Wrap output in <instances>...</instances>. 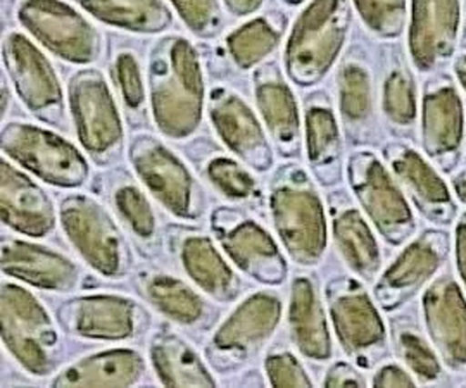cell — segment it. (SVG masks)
I'll return each mask as SVG.
<instances>
[{"instance_id": "cell-41", "label": "cell", "mask_w": 466, "mask_h": 388, "mask_svg": "<svg viewBox=\"0 0 466 388\" xmlns=\"http://www.w3.org/2000/svg\"><path fill=\"white\" fill-rule=\"evenodd\" d=\"M454 75H456V78L460 80V84L466 90V52L460 54L454 59Z\"/></svg>"}, {"instance_id": "cell-30", "label": "cell", "mask_w": 466, "mask_h": 388, "mask_svg": "<svg viewBox=\"0 0 466 388\" xmlns=\"http://www.w3.org/2000/svg\"><path fill=\"white\" fill-rule=\"evenodd\" d=\"M396 351L404 364L415 373L421 382H433L441 374V364L437 355L418 333L415 328L404 326L396 330Z\"/></svg>"}, {"instance_id": "cell-27", "label": "cell", "mask_w": 466, "mask_h": 388, "mask_svg": "<svg viewBox=\"0 0 466 388\" xmlns=\"http://www.w3.org/2000/svg\"><path fill=\"white\" fill-rule=\"evenodd\" d=\"M339 102L344 119L356 124L371 114V76L360 63H346L339 73Z\"/></svg>"}, {"instance_id": "cell-35", "label": "cell", "mask_w": 466, "mask_h": 388, "mask_svg": "<svg viewBox=\"0 0 466 388\" xmlns=\"http://www.w3.org/2000/svg\"><path fill=\"white\" fill-rule=\"evenodd\" d=\"M187 23L199 36H215L221 26V11L218 0H171Z\"/></svg>"}, {"instance_id": "cell-25", "label": "cell", "mask_w": 466, "mask_h": 388, "mask_svg": "<svg viewBox=\"0 0 466 388\" xmlns=\"http://www.w3.org/2000/svg\"><path fill=\"white\" fill-rule=\"evenodd\" d=\"M107 190L119 218L132 228L138 238H152L156 234V218L146 195L135 185L130 174L125 171L115 173Z\"/></svg>"}, {"instance_id": "cell-13", "label": "cell", "mask_w": 466, "mask_h": 388, "mask_svg": "<svg viewBox=\"0 0 466 388\" xmlns=\"http://www.w3.org/2000/svg\"><path fill=\"white\" fill-rule=\"evenodd\" d=\"M460 30V0H411L410 51L420 71L452 57Z\"/></svg>"}, {"instance_id": "cell-8", "label": "cell", "mask_w": 466, "mask_h": 388, "mask_svg": "<svg viewBox=\"0 0 466 388\" xmlns=\"http://www.w3.org/2000/svg\"><path fill=\"white\" fill-rule=\"evenodd\" d=\"M4 63L17 94L36 118L65 126V101L47 57L21 34L4 38Z\"/></svg>"}, {"instance_id": "cell-17", "label": "cell", "mask_w": 466, "mask_h": 388, "mask_svg": "<svg viewBox=\"0 0 466 388\" xmlns=\"http://www.w3.org/2000/svg\"><path fill=\"white\" fill-rule=\"evenodd\" d=\"M256 99L279 154L282 157H298L300 153L299 111L277 63H268L258 69Z\"/></svg>"}, {"instance_id": "cell-32", "label": "cell", "mask_w": 466, "mask_h": 388, "mask_svg": "<svg viewBox=\"0 0 466 388\" xmlns=\"http://www.w3.org/2000/svg\"><path fill=\"white\" fill-rule=\"evenodd\" d=\"M368 28L382 38H394L406 21V0H354Z\"/></svg>"}, {"instance_id": "cell-31", "label": "cell", "mask_w": 466, "mask_h": 388, "mask_svg": "<svg viewBox=\"0 0 466 388\" xmlns=\"http://www.w3.org/2000/svg\"><path fill=\"white\" fill-rule=\"evenodd\" d=\"M147 295L159 305L161 309H165L167 313L175 314V320L190 321L199 320L202 305L200 301L184 285H180L175 280L169 278H159V280H152L147 284Z\"/></svg>"}, {"instance_id": "cell-15", "label": "cell", "mask_w": 466, "mask_h": 388, "mask_svg": "<svg viewBox=\"0 0 466 388\" xmlns=\"http://www.w3.org/2000/svg\"><path fill=\"white\" fill-rule=\"evenodd\" d=\"M383 154L398 184L418 209L433 223L450 224L456 214V205L439 173L406 144L390 142L385 145Z\"/></svg>"}, {"instance_id": "cell-22", "label": "cell", "mask_w": 466, "mask_h": 388, "mask_svg": "<svg viewBox=\"0 0 466 388\" xmlns=\"http://www.w3.org/2000/svg\"><path fill=\"white\" fill-rule=\"evenodd\" d=\"M292 335L300 351L311 359L325 361L330 355V337L313 285L300 278L292 288L290 305Z\"/></svg>"}, {"instance_id": "cell-16", "label": "cell", "mask_w": 466, "mask_h": 388, "mask_svg": "<svg viewBox=\"0 0 466 388\" xmlns=\"http://www.w3.org/2000/svg\"><path fill=\"white\" fill-rule=\"evenodd\" d=\"M423 316L435 347L451 368H466V303L450 274L423 295Z\"/></svg>"}, {"instance_id": "cell-39", "label": "cell", "mask_w": 466, "mask_h": 388, "mask_svg": "<svg viewBox=\"0 0 466 388\" xmlns=\"http://www.w3.org/2000/svg\"><path fill=\"white\" fill-rule=\"evenodd\" d=\"M456 263L466 287V213L456 224Z\"/></svg>"}, {"instance_id": "cell-10", "label": "cell", "mask_w": 466, "mask_h": 388, "mask_svg": "<svg viewBox=\"0 0 466 388\" xmlns=\"http://www.w3.org/2000/svg\"><path fill=\"white\" fill-rule=\"evenodd\" d=\"M423 149L442 171H451L460 159L465 114L463 104L448 76H437L423 94Z\"/></svg>"}, {"instance_id": "cell-12", "label": "cell", "mask_w": 466, "mask_h": 388, "mask_svg": "<svg viewBox=\"0 0 466 388\" xmlns=\"http://www.w3.org/2000/svg\"><path fill=\"white\" fill-rule=\"evenodd\" d=\"M450 253V235L429 230L408 245L398 261L385 271L375 287V297L390 311L413 297L425 282L441 268Z\"/></svg>"}, {"instance_id": "cell-42", "label": "cell", "mask_w": 466, "mask_h": 388, "mask_svg": "<svg viewBox=\"0 0 466 388\" xmlns=\"http://www.w3.org/2000/svg\"><path fill=\"white\" fill-rule=\"evenodd\" d=\"M452 185H454V192H456L458 199H460L461 203L466 204V169L465 171H461L460 174L454 176Z\"/></svg>"}, {"instance_id": "cell-18", "label": "cell", "mask_w": 466, "mask_h": 388, "mask_svg": "<svg viewBox=\"0 0 466 388\" xmlns=\"http://www.w3.org/2000/svg\"><path fill=\"white\" fill-rule=\"evenodd\" d=\"M2 213L4 221L17 230L44 236L54 226L49 197L15 166L2 163Z\"/></svg>"}, {"instance_id": "cell-24", "label": "cell", "mask_w": 466, "mask_h": 388, "mask_svg": "<svg viewBox=\"0 0 466 388\" xmlns=\"http://www.w3.org/2000/svg\"><path fill=\"white\" fill-rule=\"evenodd\" d=\"M282 21L275 16L252 19L228 36V49L240 68H250L265 59L280 42Z\"/></svg>"}, {"instance_id": "cell-36", "label": "cell", "mask_w": 466, "mask_h": 388, "mask_svg": "<svg viewBox=\"0 0 466 388\" xmlns=\"http://www.w3.org/2000/svg\"><path fill=\"white\" fill-rule=\"evenodd\" d=\"M267 368L273 385H279V387H287V385L309 387L311 385V380L306 376V373L302 372L296 357L289 353L271 355L268 359Z\"/></svg>"}, {"instance_id": "cell-7", "label": "cell", "mask_w": 466, "mask_h": 388, "mask_svg": "<svg viewBox=\"0 0 466 388\" xmlns=\"http://www.w3.org/2000/svg\"><path fill=\"white\" fill-rule=\"evenodd\" d=\"M17 17L40 44L66 61L88 65L99 55V34L61 0H23Z\"/></svg>"}, {"instance_id": "cell-23", "label": "cell", "mask_w": 466, "mask_h": 388, "mask_svg": "<svg viewBox=\"0 0 466 388\" xmlns=\"http://www.w3.org/2000/svg\"><path fill=\"white\" fill-rule=\"evenodd\" d=\"M333 232L339 251L352 270L371 278L380 268V253L365 220L350 204L335 205Z\"/></svg>"}, {"instance_id": "cell-34", "label": "cell", "mask_w": 466, "mask_h": 388, "mask_svg": "<svg viewBox=\"0 0 466 388\" xmlns=\"http://www.w3.org/2000/svg\"><path fill=\"white\" fill-rule=\"evenodd\" d=\"M115 71L119 92L130 114L142 116L146 109V90L137 57L130 52H121L115 59Z\"/></svg>"}, {"instance_id": "cell-14", "label": "cell", "mask_w": 466, "mask_h": 388, "mask_svg": "<svg viewBox=\"0 0 466 388\" xmlns=\"http://www.w3.org/2000/svg\"><path fill=\"white\" fill-rule=\"evenodd\" d=\"M209 114L221 140L240 155L250 168L268 171L273 166V151L249 105L227 88H215L209 97Z\"/></svg>"}, {"instance_id": "cell-3", "label": "cell", "mask_w": 466, "mask_h": 388, "mask_svg": "<svg viewBox=\"0 0 466 388\" xmlns=\"http://www.w3.org/2000/svg\"><path fill=\"white\" fill-rule=\"evenodd\" d=\"M271 205L283 244L299 264H313L325 251V216L304 169L283 166L273 178Z\"/></svg>"}, {"instance_id": "cell-28", "label": "cell", "mask_w": 466, "mask_h": 388, "mask_svg": "<svg viewBox=\"0 0 466 388\" xmlns=\"http://www.w3.org/2000/svg\"><path fill=\"white\" fill-rule=\"evenodd\" d=\"M11 245L25 255V268H17L11 273L21 274L19 278L30 280L35 285L49 288H69L76 282V271L69 264V261L56 255V254L38 251L40 264H36L32 247L25 244L11 242ZM40 249V247H38Z\"/></svg>"}, {"instance_id": "cell-6", "label": "cell", "mask_w": 466, "mask_h": 388, "mask_svg": "<svg viewBox=\"0 0 466 388\" xmlns=\"http://www.w3.org/2000/svg\"><path fill=\"white\" fill-rule=\"evenodd\" d=\"M348 173L356 197L390 244H400L415 232V218L410 205L375 154H352Z\"/></svg>"}, {"instance_id": "cell-11", "label": "cell", "mask_w": 466, "mask_h": 388, "mask_svg": "<svg viewBox=\"0 0 466 388\" xmlns=\"http://www.w3.org/2000/svg\"><path fill=\"white\" fill-rule=\"evenodd\" d=\"M330 311L346 351L367 366L373 364L385 345V328L365 290L344 280L330 288Z\"/></svg>"}, {"instance_id": "cell-19", "label": "cell", "mask_w": 466, "mask_h": 388, "mask_svg": "<svg viewBox=\"0 0 466 388\" xmlns=\"http://www.w3.org/2000/svg\"><path fill=\"white\" fill-rule=\"evenodd\" d=\"M306 102L308 161L321 185H337L342 178V140L330 102L311 95Z\"/></svg>"}, {"instance_id": "cell-43", "label": "cell", "mask_w": 466, "mask_h": 388, "mask_svg": "<svg viewBox=\"0 0 466 388\" xmlns=\"http://www.w3.org/2000/svg\"><path fill=\"white\" fill-rule=\"evenodd\" d=\"M285 4H289V5H299V4H302L304 0H283Z\"/></svg>"}, {"instance_id": "cell-20", "label": "cell", "mask_w": 466, "mask_h": 388, "mask_svg": "<svg viewBox=\"0 0 466 388\" xmlns=\"http://www.w3.org/2000/svg\"><path fill=\"white\" fill-rule=\"evenodd\" d=\"M221 238L228 253L254 278L269 285H279L285 280L287 268L282 255L277 251L273 240L254 223H246V226L238 228L235 235L221 230Z\"/></svg>"}, {"instance_id": "cell-5", "label": "cell", "mask_w": 466, "mask_h": 388, "mask_svg": "<svg viewBox=\"0 0 466 388\" xmlns=\"http://www.w3.org/2000/svg\"><path fill=\"white\" fill-rule=\"evenodd\" d=\"M2 149L44 182L57 186L84 185L88 164L69 142L44 128L9 123L2 130Z\"/></svg>"}, {"instance_id": "cell-1", "label": "cell", "mask_w": 466, "mask_h": 388, "mask_svg": "<svg viewBox=\"0 0 466 388\" xmlns=\"http://www.w3.org/2000/svg\"><path fill=\"white\" fill-rule=\"evenodd\" d=\"M149 85L152 113L165 135L184 138L198 130L204 84L198 54L188 40L167 36L154 45Z\"/></svg>"}, {"instance_id": "cell-40", "label": "cell", "mask_w": 466, "mask_h": 388, "mask_svg": "<svg viewBox=\"0 0 466 388\" xmlns=\"http://www.w3.org/2000/svg\"><path fill=\"white\" fill-rule=\"evenodd\" d=\"M227 9L235 16H248L259 9L263 0H223Z\"/></svg>"}, {"instance_id": "cell-4", "label": "cell", "mask_w": 466, "mask_h": 388, "mask_svg": "<svg viewBox=\"0 0 466 388\" xmlns=\"http://www.w3.org/2000/svg\"><path fill=\"white\" fill-rule=\"evenodd\" d=\"M69 104L76 132L88 154L99 164L117 159L123 149V126L99 71L85 69L71 78Z\"/></svg>"}, {"instance_id": "cell-33", "label": "cell", "mask_w": 466, "mask_h": 388, "mask_svg": "<svg viewBox=\"0 0 466 388\" xmlns=\"http://www.w3.org/2000/svg\"><path fill=\"white\" fill-rule=\"evenodd\" d=\"M204 173L213 185L232 199H248L256 188L254 178L230 157L218 155L211 159L206 164Z\"/></svg>"}, {"instance_id": "cell-37", "label": "cell", "mask_w": 466, "mask_h": 388, "mask_svg": "<svg viewBox=\"0 0 466 388\" xmlns=\"http://www.w3.org/2000/svg\"><path fill=\"white\" fill-rule=\"evenodd\" d=\"M327 387H363L365 380L346 363H337L325 378Z\"/></svg>"}, {"instance_id": "cell-38", "label": "cell", "mask_w": 466, "mask_h": 388, "mask_svg": "<svg viewBox=\"0 0 466 388\" xmlns=\"http://www.w3.org/2000/svg\"><path fill=\"white\" fill-rule=\"evenodd\" d=\"M375 387H415V380L400 366H385L373 378Z\"/></svg>"}, {"instance_id": "cell-9", "label": "cell", "mask_w": 466, "mask_h": 388, "mask_svg": "<svg viewBox=\"0 0 466 388\" xmlns=\"http://www.w3.org/2000/svg\"><path fill=\"white\" fill-rule=\"evenodd\" d=\"M130 157L135 171L150 192L177 214L198 216L202 211V190L180 159L154 136H134Z\"/></svg>"}, {"instance_id": "cell-2", "label": "cell", "mask_w": 466, "mask_h": 388, "mask_svg": "<svg viewBox=\"0 0 466 388\" xmlns=\"http://www.w3.org/2000/svg\"><path fill=\"white\" fill-rule=\"evenodd\" d=\"M350 0H311L298 17L285 49V66L292 82L311 86L321 82L350 34Z\"/></svg>"}, {"instance_id": "cell-21", "label": "cell", "mask_w": 466, "mask_h": 388, "mask_svg": "<svg viewBox=\"0 0 466 388\" xmlns=\"http://www.w3.org/2000/svg\"><path fill=\"white\" fill-rule=\"evenodd\" d=\"M85 11L102 23L135 34L167 30L173 15L163 0H76Z\"/></svg>"}, {"instance_id": "cell-29", "label": "cell", "mask_w": 466, "mask_h": 388, "mask_svg": "<svg viewBox=\"0 0 466 388\" xmlns=\"http://www.w3.org/2000/svg\"><path fill=\"white\" fill-rule=\"evenodd\" d=\"M383 111L392 123L408 126L417 118L415 85L404 69H392L383 84Z\"/></svg>"}, {"instance_id": "cell-26", "label": "cell", "mask_w": 466, "mask_h": 388, "mask_svg": "<svg viewBox=\"0 0 466 388\" xmlns=\"http://www.w3.org/2000/svg\"><path fill=\"white\" fill-rule=\"evenodd\" d=\"M154 363L167 385H213V380L202 374L199 357L178 338L167 337L156 343Z\"/></svg>"}]
</instances>
